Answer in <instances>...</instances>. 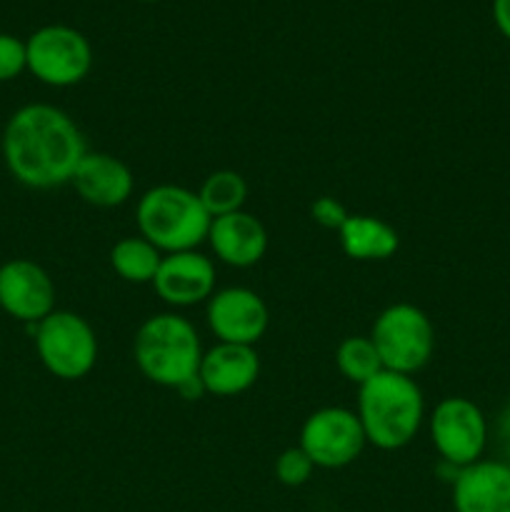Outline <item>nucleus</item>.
I'll return each instance as SVG.
<instances>
[{
    "mask_svg": "<svg viewBox=\"0 0 510 512\" xmlns=\"http://www.w3.org/2000/svg\"><path fill=\"white\" fill-rule=\"evenodd\" d=\"M3 160L20 185L53 190L70 185L88 153L83 130L63 108L28 103L15 110L3 128Z\"/></svg>",
    "mask_w": 510,
    "mask_h": 512,
    "instance_id": "obj_1",
    "label": "nucleus"
},
{
    "mask_svg": "<svg viewBox=\"0 0 510 512\" xmlns=\"http://www.w3.org/2000/svg\"><path fill=\"white\" fill-rule=\"evenodd\" d=\"M358 420L368 445L378 450H400L415 440L425 420V398L410 375L380 370L360 385Z\"/></svg>",
    "mask_w": 510,
    "mask_h": 512,
    "instance_id": "obj_2",
    "label": "nucleus"
},
{
    "mask_svg": "<svg viewBox=\"0 0 510 512\" xmlns=\"http://www.w3.org/2000/svg\"><path fill=\"white\" fill-rule=\"evenodd\" d=\"M133 358L150 383L178 390L198 375L203 345L188 318L178 313H158L150 315L135 333Z\"/></svg>",
    "mask_w": 510,
    "mask_h": 512,
    "instance_id": "obj_3",
    "label": "nucleus"
},
{
    "mask_svg": "<svg viewBox=\"0 0 510 512\" xmlns=\"http://www.w3.org/2000/svg\"><path fill=\"white\" fill-rule=\"evenodd\" d=\"M140 235L163 255L185 253L208 243L213 218L200 203L198 193L183 185L163 183L145 190L135 205Z\"/></svg>",
    "mask_w": 510,
    "mask_h": 512,
    "instance_id": "obj_4",
    "label": "nucleus"
},
{
    "mask_svg": "<svg viewBox=\"0 0 510 512\" xmlns=\"http://www.w3.org/2000/svg\"><path fill=\"white\" fill-rule=\"evenodd\" d=\"M383 370L410 375L430 363L435 353V328L425 310L413 303H393L375 318L370 330Z\"/></svg>",
    "mask_w": 510,
    "mask_h": 512,
    "instance_id": "obj_5",
    "label": "nucleus"
},
{
    "mask_svg": "<svg viewBox=\"0 0 510 512\" xmlns=\"http://www.w3.org/2000/svg\"><path fill=\"white\" fill-rule=\"evenodd\" d=\"M30 328L35 353L53 378L73 383L85 378L98 363V338L83 315L73 310H53Z\"/></svg>",
    "mask_w": 510,
    "mask_h": 512,
    "instance_id": "obj_6",
    "label": "nucleus"
},
{
    "mask_svg": "<svg viewBox=\"0 0 510 512\" xmlns=\"http://www.w3.org/2000/svg\"><path fill=\"white\" fill-rule=\"evenodd\" d=\"M28 70L50 88H70L88 78L93 48L80 30L70 25H43L25 40Z\"/></svg>",
    "mask_w": 510,
    "mask_h": 512,
    "instance_id": "obj_7",
    "label": "nucleus"
},
{
    "mask_svg": "<svg viewBox=\"0 0 510 512\" xmlns=\"http://www.w3.org/2000/svg\"><path fill=\"white\" fill-rule=\"evenodd\" d=\"M430 440L435 453L450 468L460 470L483 460L488 445V423L473 400L463 395L443 398L430 413Z\"/></svg>",
    "mask_w": 510,
    "mask_h": 512,
    "instance_id": "obj_8",
    "label": "nucleus"
},
{
    "mask_svg": "<svg viewBox=\"0 0 510 512\" xmlns=\"http://www.w3.org/2000/svg\"><path fill=\"white\" fill-rule=\"evenodd\" d=\"M298 445L313 460L315 468L340 470L360 458L368 440L353 410L330 405L305 418Z\"/></svg>",
    "mask_w": 510,
    "mask_h": 512,
    "instance_id": "obj_9",
    "label": "nucleus"
},
{
    "mask_svg": "<svg viewBox=\"0 0 510 512\" xmlns=\"http://www.w3.org/2000/svg\"><path fill=\"white\" fill-rule=\"evenodd\" d=\"M0 310L25 325H38L55 310V283L43 265L13 258L0 265Z\"/></svg>",
    "mask_w": 510,
    "mask_h": 512,
    "instance_id": "obj_10",
    "label": "nucleus"
},
{
    "mask_svg": "<svg viewBox=\"0 0 510 512\" xmlns=\"http://www.w3.org/2000/svg\"><path fill=\"white\" fill-rule=\"evenodd\" d=\"M210 333L218 338V343L250 345L253 348L265 335L270 323V313L265 300L250 288H223L215 290L208 300Z\"/></svg>",
    "mask_w": 510,
    "mask_h": 512,
    "instance_id": "obj_11",
    "label": "nucleus"
},
{
    "mask_svg": "<svg viewBox=\"0 0 510 512\" xmlns=\"http://www.w3.org/2000/svg\"><path fill=\"white\" fill-rule=\"evenodd\" d=\"M150 285L170 308H193L208 303L215 293V263L198 250L163 255Z\"/></svg>",
    "mask_w": 510,
    "mask_h": 512,
    "instance_id": "obj_12",
    "label": "nucleus"
},
{
    "mask_svg": "<svg viewBox=\"0 0 510 512\" xmlns=\"http://www.w3.org/2000/svg\"><path fill=\"white\" fill-rule=\"evenodd\" d=\"M455 512H510V463L478 460L455 470Z\"/></svg>",
    "mask_w": 510,
    "mask_h": 512,
    "instance_id": "obj_13",
    "label": "nucleus"
},
{
    "mask_svg": "<svg viewBox=\"0 0 510 512\" xmlns=\"http://www.w3.org/2000/svg\"><path fill=\"white\" fill-rule=\"evenodd\" d=\"M70 185L93 208H118L133 195L135 178L128 165L110 153H85Z\"/></svg>",
    "mask_w": 510,
    "mask_h": 512,
    "instance_id": "obj_14",
    "label": "nucleus"
},
{
    "mask_svg": "<svg viewBox=\"0 0 510 512\" xmlns=\"http://www.w3.org/2000/svg\"><path fill=\"white\" fill-rule=\"evenodd\" d=\"M260 375V358L250 345L218 343L203 350L198 378L203 380L205 393L215 398H235L255 385Z\"/></svg>",
    "mask_w": 510,
    "mask_h": 512,
    "instance_id": "obj_15",
    "label": "nucleus"
},
{
    "mask_svg": "<svg viewBox=\"0 0 510 512\" xmlns=\"http://www.w3.org/2000/svg\"><path fill=\"white\" fill-rule=\"evenodd\" d=\"M208 245L220 263L230 268H253L268 253V230L255 215L238 210L223 218H213Z\"/></svg>",
    "mask_w": 510,
    "mask_h": 512,
    "instance_id": "obj_16",
    "label": "nucleus"
},
{
    "mask_svg": "<svg viewBox=\"0 0 510 512\" xmlns=\"http://www.w3.org/2000/svg\"><path fill=\"white\" fill-rule=\"evenodd\" d=\"M340 248L358 263H380L398 253V230L373 215H350L338 230Z\"/></svg>",
    "mask_w": 510,
    "mask_h": 512,
    "instance_id": "obj_17",
    "label": "nucleus"
},
{
    "mask_svg": "<svg viewBox=\"0 0 510 512\" xmlns=\"http://www.w3.org/2000/svg\"><path fill=\"white\" fill-rule=\"evenodd\" d=\"M163 253L155 248L153 243L143 238V235H130V238L118 240L110 250V268L133 285L153 283L155 273L160 268Z\"/></svg>",
    "mask_w": 510,
    "mask_h": 512,
    "instance_id": "obj_18",
    "label": "nucleus"
},
{
    "mask_svg": "<svg viewBox=\"0 0 510 512\" xmlns=\"http://www.w3.org/2000/svg\"><path fill=\"white\" fill-rule=\"evenodd\" d=\"M198 198L210 218H223V215L238 213L248 203V183L235 170H215L203 180L198 190Z\"/></svg>",
    "mask_w": 510,
    "mask_h": 512,
    "instance_id": "obj_19",
    "label": "nucleus"
},
{
    "mask_svg": "<svg viewBox=\"0 0 510 512\" xmlns=\"http://www.w3.org/2000/svg\"><path fill=\"white\" fill-rule=\"evenodd\" d=\"M335 365H338L340 375L358 385V388L383 370V363H380V355L370 335H350V338H345L335 348Z\"/></svg>",
    "mask_w": 510,
    "mask_h": 512,
    "instance_id": "obj_20",
    "label": "nucleus"
},
{
    "mask_svg": "<svg viewBox=\"0 0 510 512\" xmlns=\"http://www.w3.org/2000/svg\"><path fill=\"white\" fill-rule=\"evenodd\" d=\"M313 470V460L305 455V450L300 448V445L283 450V453L278 455V460H275V478H278V483H283L285 488H300V485H305L313 478Z\"/></svg>",
    "mask_w": 510,
    "mask_h": 512,
    "instance_id": "obj_21",
    "label": "nucleus"
},
{
    "mask_svg": "<svg viewBox=\"0 0 510 512\" xmlns=\"http://www.w3.org/2000/svg\"><path fill=\"white\" fill-rule=\"evenodd\" d=\"M28 70L25 40L10 33H0V83H10Z\"/></svg>",
    "mask_w": 510,
    "mask_h": 512,
    "instance_id": "obj_22",
    "label": "nucleus"
},
{
    "mask_svg": "<svg viewBox=\"0 0 510 512\" xmlns=\"http://www.w3.org/2000/svg\"><path fill=\"white\" fill-rule=\"evenodd\" d=\"M310 218H313L320 228L340 230L345 220L350 218V213L345 210V205L340 203V200L330 198V195H323V198H318L313 205H310Z\"/></svg>",
    "mask_w": 510,
    "mask_h": 512,
    "instance_id": "obj_23",
    "label": "nucleus"
},
{
    "mask_svg": "<svg viewBox=\"0 0 510 512\" xmlns=\"http://www.w3.org/2000/svg\"><path fill=\"white\" fill-rule=\"evenodd\" d=\"M493 20L500 33L510 40V0H493Z\"/></svg>",
    "mask_w": 510,
    "mask_h": 512,
    "instance_id": "obj_24",
    "label": "nucleus"
},
{
    "mask_svg": "<svg viewBox=\"0 0 510 512\" xmlns=\"http://www.w3.org/2000/svg\"><path fill=\"white\" fill-rule=\"evenodd\" d=\"M498 438H500V448H503L505 453V463H510V403L505 405V410L500 413Z\"/></svg>",
    "mask_w": 510,
    "mask_h": 512,
    "instance_id": "obj_25",
    "label": "nucleus"
},
{
    "mask_svg": "<svg viewBox=\"0 0 510 512\" xmlns=\"http://www.w3.org/2000/svg\"><path fill=\"white\" fill-rule=\"evenodd\" d=\"M175 393H180V398H183V400H200V398H203V395H208V393H205L203 380H200L198 375H195V378H190L188 383L180 385V388L175 390Z\"/></svg>",
    "mask_w": 510,
    "mask_h": 512,
    "instance_id": "obj_26",
    "label": "nucleus"
},
{
    "mask_svg": "<svg viewBox=\"0 0 510 512\" xmlns=\"http://www.w3.org/2000/svg\"><path fill=\"white\" fill-rule=\"evenodd\" d=\"M140 3H158V0H140Z\"/></svg>",
    "mask_w": 510,
    "mask_h": 512,
    "instance_id": "obj_27",
    "label": "nucleus"
}]
</instances>
